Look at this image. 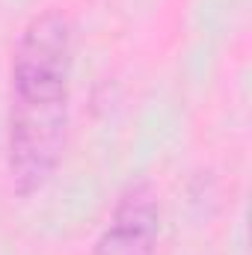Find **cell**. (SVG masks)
I'll return each mask as SVG.
<instances>
[{"mask_svg":"<svg viewBox=\"0 0 252 255\" xmlns=\"http://www.w3.org/2000/svg\"><path fill=\"white\" fill-rule=\"evenodd\" d=\"M77 33L63 9L36 12L18 33L9 63L6 178L27 199L48 187L65 154Z\"/></svg>","mask_w":252,"mask_h":255,"instance_id":"cell-1","label":"cell"},{"mask_svg":"<svg viewBox=\"0 0 252 255\" xmlns=\"http://www.w3.org/2000/svg\"><path fill=\"white\" fill-rule=\"evenodd\" d=\"M160 196L151 181H130L119 193L92 255H157Z\"/></svg>","mask_w":252,"mask_h":255,"instance_id":"cell-2","label":"cell"}]
</instances>
